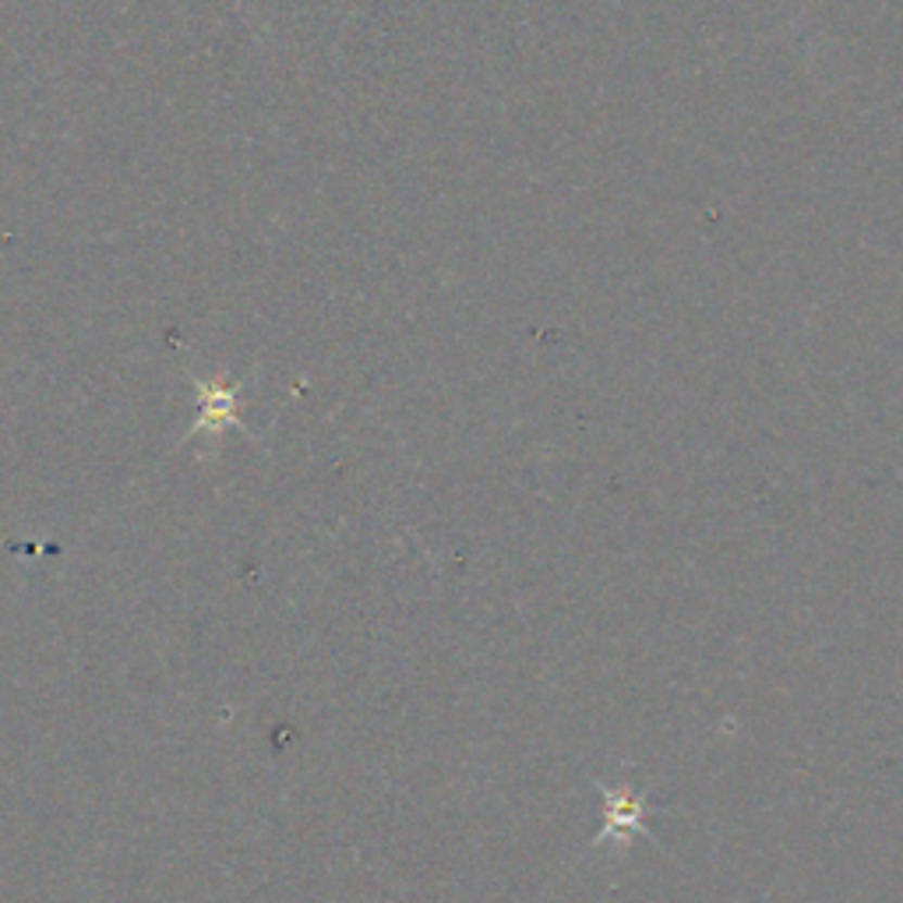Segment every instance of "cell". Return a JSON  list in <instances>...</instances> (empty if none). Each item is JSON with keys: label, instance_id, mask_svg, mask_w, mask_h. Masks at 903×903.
<instances>
[{"label": "cell", "instance_id": "6da1fadb", "mask_svg": "<svg viewBox=\"0 0 903 903\" xmlns=\"http://www.w3.org/2000/svg\"><path fill=\"white\" fill-rule=\"evenodd\" d=\"M237 392L233 389H222L216 381H202V423L198 428L205 431H219L226 423H237Z\"/></svg>", "mask_w": 903, "mask_h": 903}]
</instances>
